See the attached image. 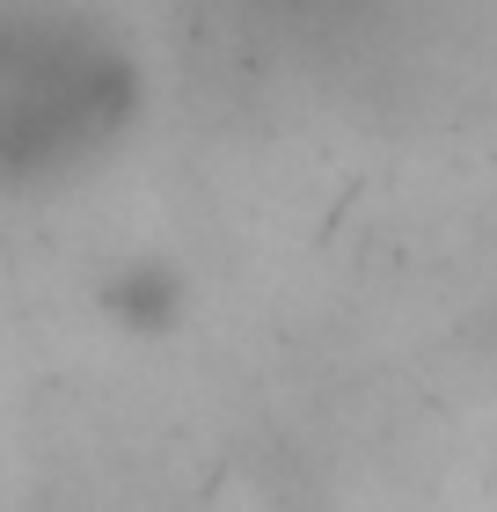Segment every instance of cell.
Wrapping results in <instances>:
<instances>
[{
	"mask_svg": "<svg viewBox=\"0 0 497 512\" xmlns=\"http://www.w3.org/2000/svg\"><path fill=\"white\" fill-rule=\"evenodd\" d=\"M103 315L117 330H132V337L176 330L183 322V271L161 264V256H132V264L103 286Z\"/></svg>",
	"mask_w": 497,
	"mask_h": 512,
	"instance_id": "obj_1",
	"label": "cell"
}]
</instances>
